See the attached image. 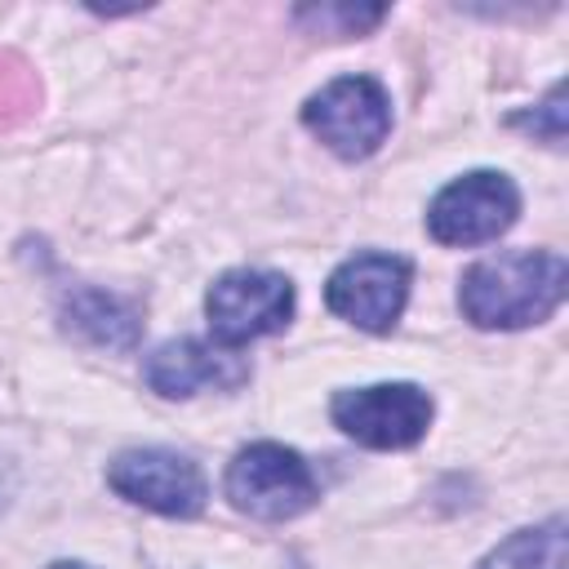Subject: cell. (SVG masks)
Returning <instances> with one entry per match:
<instances>
[{
  "label": "cell",
  "mask_w": 569,
  "mask_h": 569,
  "mask_svg": "<svg viewBox=\"0 0 569 569\" xmlns=\"http://www.w3.org/2000/svg\"><path fill=\"white\" fill-rule=\"evenodd\" d=\"M49 569H89V565H80V560H53Z\"/></svg>",
  "instance_id": "obj_16"
},
{
  "label": "cell",
  "mask_w": 569,
  "mask_h": 569,
  "mask_svg": "<svg viewBox=\"0 0 569 569\" xmlns=\"http://www.w3.org/2000/svg\"><path fill=\"white\" fill-rule=\"evenodd\" d=\"M560 102H565V89L556 84V89H551V98L542 102V111L516 116V124H520V129H533V133H542L547 142H560V138H565V107H560Z\"/></svg>",
  "instance_id": "obj_14"
},
{
  "label": "cell",
  "mask_w": 569,
  "mask_h": 569,
  "mask_svg": "<svg viewBox=\"0 0 569 569\" xmlns=\"http://www.w3.org/2000/svg\"><path fill=\"white\" fill-rule=\"evenodd\" d=\"M13 489H18V476H13V462L9 458H0V507L13 498Z\"/></svg>",
  "instance_id": "obj_15"
},
{
  "label": "cell",
  "mask_w": 569,
  "mask_h": 569,
  "mask_svg": "<svg viewBox=\"0 0 569 569\" xmlns=\"http://www.w3.org/2000/svg\"><path fill=\"white\" fill-rule=\"evenodd\" d=\"M62 329L89 347H107V351H133L142 342V311L107 289L93 284H76L62 293Z\"/></svg>",
  "instance_id": "obj_10"
},
{
  "label": "cell",
  "mask_w": 569,
  "mask_h": 569,
  "mask_svg": "<svg viewBox=\"0 0 569 569\" xmlns=\"http://www.w3.org/2000/svg\"><path fill=\"white\" fill-rule=\"evenodd\" d=\"M516 213H520L516 182L507 173L476 169L436 191L427 209V231L440 244H485L498 240L516 222Z\"/></svg>",
  "instance_id": "obj_6"
},
{
  "label": "cell",
  "mask_w": 569,
  "mask_h": 569,
  "mask_svg": "<svg viewBox=\"0 0 569 569\" xmlns=\"http://www.w3.org/2000/svg\"><path fill=\"white\" fill-rule=\"evenodd\" d=\"M142 378L156 396H169V400H187L204 387H218V391H231L249 378V365L218 347V342H200V338H178V342H164L147 356L142 365Z\"/></svg>",
  "instance_id": "obj_9"
},
{
  "label": "cell",
  "mask_w": 569,
  "mask_h": 569,
  "mask_svg": "<svg viewBox=\"0 0 569 569\" xmlns=\"http://www.w3.org/2000/svg\"><path fill=\"white\" fill-rule=\"evenodd\" d=\"M204 316L218 347H244L262 333H276L293 316V284L280 271H222L204 293Z\"/></svg>",
  "instance_id": "obj_4"
},
{
  "label": "cell",
  "mask_w": 569,
  "mask_h": 569,
  "mask_svg": "<svg viewBox=\"0 0 569 569\" xmlns=\"http://www.w3.org/2000/svg\"><path fill=\"white\" fill-rule=\"evenodd\" d=\"M107 485L147 511L160 516H196L204 507V476L187 453L173 449H129L107 467Z\"/></svg>",
  "instance_id": "obj_8"
},
{
  "label": "cell",
  "mask_w": 569,
  "mask_h": 569,
  "mask_svg": "<svg viewBox=\"0 0 569 569\" xmlns=\"http://www.w3.org/2000/svg\"><path fill=\"white\" fill-rule=\"evenodd\" d=\"M227 498L236 511H244L253 520H293L320 498V489H316V476L298 449H284L276 440H258L231 458Z\"/></svg>",
  "instance_id": "obj_2"
},
{
  "label": "cell",
  "mask_w": 569,
  "mask_h": 569,
  "mask_svg": "<svg viewBox=\"0 0 569 569\" xmlns=\"http://www.w3.org/2000/svg\"><path fill=\"white\" fill-rule=\"evenodd\" d=\"M569 267L551 249H511L462 271L458 307L476 329H525L565 302Z\"/></svg>",
  "instance_id": "obj_1"
},
{
  "label": "cell",
  "mask_w": 569,
  "mask_h": 569,
  "mask_svg": "<svg viewBox=\"0 0 569 569\" xmlns=\"http://www.w3.org/2000/svg\"><path fill=\"white\" fill-rule=\"evenodd\" d=\"M31 107H36V80H31V71L18 58L0 53V124L22 120Z\"/></svg>",
  "instance_id": "obj_13"
},
{
  "label": "cell",
  "mask_w": 569,
  "mask_h": 569,
  "mask_svg": "<svg viewBox=\"0 0 569 569\" xmlns=\"http://www.w3.org/2000/svg\"><path fill=\"white\" fill-rule=\"evenodd\" d=\"M480 569H565V520L551 516L547 525L516 529L480 560Z\"/></svg>",
  "instance_id": "obj_11"
},
{
  "label": "cell",
  "mask_w": 569,
  "mask_h": 569,
  "mask_svg": "<svg viewBox=\"0 0 569 569\" xmlns=\"http://www.w3.org/2000/svg\"><path fill=\"white\" fill-rule=\"evenodd\" d=\"M329 413L351 440L369 449H409L427 436L436 405L418 382H373L338 391Z\"/></svg>",
  "instance_id": "obj_5"
},
{
  "label": "cell",
  "mask_w": 569,
  "mask_h": 569,
  "mask_svg": "<svg viewBox=\"0 0 569 569\" xmlns=\"http://www.w3.org/2000/svg\"><path fill=\"white\" fill-rule=\"evenodd\" d=\"M302 124L342 160H365L391 133V98L373 76H338L307 98Z\"/></svg>",
  "instance_id": "obj_3"
},
{
  "label": "cell",
  "mask_w": 569,
  "mask_h": 569,
  "mask_svg": "<svg viewBox=\"0 0 569 569\" xmlns=\"http://www.w3.org/2000/svg\"><path fill=\"white\" fill-rule=\"evenodd\" d=\"M405 298H409V262L396 253H356L325 284L329 311L369 333H387L400 320Z\"/></svg>",
  "instance_id": "obj_7"
},
{
  "label": "cell",
  "mask_w": 569,
  "mask_h": 569,
  "mask_svg": "<svg viewBox=\"0 0 569 569\" xmlns=\"http://www.w3.org/2000/svg\"><path fill=\"white\" fill-rule=\"evenodd\" d=\"M293 18L320 36H365L387 18V9L382 4H307Z\"/></svg>",
  "instance_id": "obj_12"
}]
</instances>
